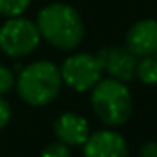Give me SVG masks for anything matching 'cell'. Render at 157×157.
<instances>
[{
	"label": "cell",
	"instance_id": "1",
	"mask_svg": "<svg viewBox=\"0 0 157 157\" xmlns=\"http://www.w3.org/2000/svg\"><path fill=\"white\" fill-rule=\"evenodd\" d=\"M36 25L41 37L61 51L75 49L85 36V25L76 9L61 2L46 5L37 14Z\"/></svg>",
	"mask_w": 157,
	"mask_h": 157
},
{
	"label": "cell",
	"instance_id": "2",
	"mask_svg": "<svg viewBox=\"0 0 157 157\" xmlns=\"http://www.w3.org/2000/svg\"><path fill=\"white\" fill-rule=\"evenodd\" d=\"M63 79L59 68L51 61H36L27 64L15 79L17 93L27 105L44 106L58 96Z\"/></svg>",
	"mask_w": 157,
	"mask_h": 157
},
{
	"label": "cell",
	"instance_id": "3",
	"mask_svg": "<svg viewBox=\"0 0 157 157\" xmlns=\"http://www.w3.org/2000/svg\"><path fill=\"white\" fill-rule=\"evenodd\" d=\"M91 106L101 123L120 127L132 115L133 100L127 83L113 78H101L91 90Z\"/></svg>",
	"mask_w": 157,
	"mask_h": 157
},
{
	"label": "cell",
	"instance_id": "4",
	"mask_svg": "<svg viewBox=\"0 0 157 157\" xmlns=\"http://www.w3.org/2000/svg\"><path fill=\"white\" fill-rule=\"evenodd\" d=\"M41 34L36 22L29 19L12 17L0 27V51L9 58H24L36 51Z\"/></svg>",
	"mask_w": 157,
	"mask_h": 157
},
{
	"label": "cell",
	"instance_id": "5",
	"mask_svg": "<svg viewBox=\"0 0 157 157\" xmlns=\"http://www.w3.org/2000/svg\"><path fill=\"white\" fill-rule=\"evenodd\" d=\"M59 73L63 83H66L75 91L81 93L95 88V85L103 76V68L96 56L90 52H78L64 59Z\"/></svg>",
	"mask_w": 157,
	"mask_h": 157
},
{
	"label": "cell",
	"instance_id": "6",
	"mask_svg": "<svg viewBox=\"0 0 157 157\" xmlns=\"http://www.w3.org/2000/svg\"><path fill=\"white\" fill-rule=\"evenodd\" d=\"M103 73H108L110 78L118 79L122 83H128L135 78L137 71V58L122 48H105L96 54Z\"/></svg>",
	"mask_w": 157,
	"mask_h": 157
},
{
	"label": "cell",
	"instance_id": "7",
	"mask_svg": "<svg viewBox=\"0 0 157 157\" xmlns=\"http://www.w3.org/2000/svg\"><path fill=\"white\" fill-rule=\"evenodd\" d=\"M83 157H128V147L120 133L113 130H100L90 133L83 144Z\"/></svg>",
	"mask_w": 157,
	"mask_h": 157
},
{
	"label": "cell",
	"instance_id": "8",
	"mask_svg": "<svg viewBox=\"0 0 157 157\" xmlns=\"http://www.w3.org/2000/svg\"><path fill=\"white\" fill-rule=\"evenodd\" d=\"M127 49L135 58H145L157 52V21L144 19L127 32Z\"/></svg>",
	"mask_w": 157,
	"mask_h": 157
},
{
	"label": "cell",
	"instance_id": "9",
	"mask_svg": "<svg viewBox=\"0 0 157 157\" xmlns=\"http://www.w3.org/2000/svg\"><path fill=\"white\" fill-rule=\"evenodd\" d=\"M54 133L61 144L68 147H79L90 137V123L78 113L66 112L54 122Z\"/></svg>",
	"mask_w": 157,
	"mask_h": 157
},
{
	"label": "cell",
	"instance_id": "10",
	"mask_svg": "<svg viewBox=\"0 0 157 157\" xmlns=\"http://www.w3.org/2000/svg\"><path fill=\"white\" fill-rule=\"evenodd\" d=\"M135 76L144 85H157V52L145 56L140 63H137Z\"/></svg>",
	"mask_w": 157,
	"mask_h": 157
},
{
	"label": "cell",
	"instance_id": "11",
	"mask_svg": "<svg viewBox=\"0 0 157 157\" xmlns=\"http://www.w3.org/2000/svg\"><path fill=\"white\" fill-rule=\"evenodd\" d=\"M29 5H31V0H0V15L7 19L21 17Z\"/></svg>",
	"mask_w": 157,
	"mask_h": 157
},
{
	"label": "cell",
	"instance_id": "12",
	"mask_svg": "<svg viewBox=\"0 0 157 157\" xmlns=\"http://www.w3.org/2000/svg\"><path fill=\"white\" fill-rule=\"evenodd\" d=\"M14 85H15V76L12 73V69L0 64V96L10 91L14 88Z\"/></svg>",
	"mask_w": 157,
	"mask_h": 157
},
{
	"label": "cell",
	"instance_id": "13",
	"mask_svg": "<svg viewBox=\"0 0 157 157\" xmlns=\"http://www.w3.org/2000/svg\"><path fill=\"white\" fill-rule=\"evenodd\" d=\"M41 157H71L68 145L61 142H52L41 152Z\"/></svg>",
	"mask_w": 157,
	"mask_h": 157
},
{
	"label": "cell",
	"instance_id": "14",
	"mask_svg": "<svg viewBox=\"0 0 157 157\" xmlns=\"http://www.w3.org/2000/svg\"><path fill=\"white\" fill-rule=\"evenodd\" d=\"M12 118V110H10V105L9 101L4 98V96H0V130L5 128L9 125Z\"/></svg>",
	"mask_w": 157,
	"mask_h": 157
},
{
	"label": "cell",
	"instance_id": "15",
	"mask_svg": "<svg viewBox=\"0 0 157 157\" xmlns=\"http://www.w3.org/2000/svg\"><path fill=\"white\" fill-rule=\"evenodd\" d=\"M139 157H157V142H145L140 147Z\"/></svg>",
	"mask_w": 157,
	"mask_h": 157
}]
</instances>
